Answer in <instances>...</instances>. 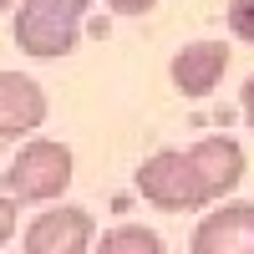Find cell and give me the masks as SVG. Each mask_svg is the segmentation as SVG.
I'll return each instance as SVG.
<instances>
[{"label":"cell","mask_w":254,"mask_h":254,"mask_svg":"<svg viewBox=\"0 0 254 254\" xmlns=\"http://www.w3.org/2000/svg\"><path fill=\"white\" fill-rule=\"evenodd\" d=\"M10 5H15V0H0V10H10Z\"/></svg>","instance_id":"5bb4252c"},{"label":"cell","mask_w":254,"mask_h":254,"mask_svg":"<svg viewBox=\"0 0 254 254\" xmlns=\"http://www.w3.org/2000/svg\"><path fill=\"white\" fill-rule=\"evenodd\" d=\"M193 254H254V203H224L193 229Z\"/></svg>","instance_id":"52a82bcc"},{"label":"cell","mask_w":254,"mask_h":254,"mask_svg":"<svg viewBox=\"0 0 254 254\" xmlns=\"http://www.w3.org/2000/svg\"><path fill=\"white\" fill-rule=\"evenodd\" d=\"M224 71H229V46L224 41H193V46H183L178 56H173V87L183 92V97H208L224 81Z\"/></svg>","instance_id":"ba28073f"},{"label":"cell","mask_w":254,"mask_h":254,"mask_svg":"<svg viewBox=\"0 0 254 254\" xmlns=\"http://www.w3.org/2000/svg\"><path fill=\"white\" fill-rule=\"evenodd\" d=\"M71 188V147L51 137H31L5 168V193L15 203H46Z\"/></svg>","instance_id":"7a4b0ae2"},{"label":"cell","mask_w":254,"mask_h":254,"mask_svg":"<svg viewBox=\"0 0 254 254\" xmlns=\"http://www.w3.org/2000/svg\"><path fill=\"white\" fill-rule=\"evenodd\" d=\"M92 254H168L163 239L153 234V229H142V224H117L102 234V244Z\"/></svg>","instance_id":"9c48e42d"},{"label":"cell","mask_w":254,"mask_h":254,"mask_svg":"<svg viewBox=\"0 0 254 254\" xmlns=\"http://www.w3.org/2000/svg\"><path fill=\"white\" fill-rule=\"evenodd\" d=\"M107 5H112L117 15H142V10H153L158 0H107Z\"/></svg>","instance_id":"7c38bea8"},{"label":"cell","mask_w":254,"mask_h":254,"mask_svg":"<svg viewBox=\"0 0 254 254\" xmlns=\"http://www.w3.org/2000/svg\"><path fill=\"white\" fill-rule=\"evenodd\" d=\"M229 31L239 41H254V0H229Z\"/></svg>","instance_id":"30bf717a"},{"label":"cell","mask_w":254,"mask_h":254,"mask_svg":"<svg viewBox=\"0 0 254 254\" xmlns=\"http://www.w3.org/2000/svg\"><path fill=\"white\" fill-rule=\"evenodd\" d=\"M10 234H15V198L0 193V244H5Z\"/></svg>","instance_id":"8fae6325"},{"label":"cell","mask_w":254,"mask_h":254,"mask_svg":"<svg viewBox=\"0 0 254 254\" xmlns=\"http://www.w3.org/2000/svg\"><path fill=\"white\" fill-rule=\"evenodd\" d=\"M97 219L87 208H46L26 229V254H87Z\"/></svg>","instance_id":"277c9868"},{"label":"cell","mask_w":254,"mask_h":254,"mask_svg":"<svg viewBox=\"0 0 254 254\" xmlns=\"http://www.w3.org/2000/svg\"><path fill=\"white\" fill-rule=\"evenodd\" d=\"M92 0H26L15 15V46L36 61L71 56L81 41V20H87Z\"/></svg>","instance_id":"6da1fadb"},{"label":"cell","mask_w":254,"mask_h":254,"mask_svg":"<svg viewBox=\"0 0 254 254\" xmlns=\"http://www.w3.org/2000/svg\"><path fill=\"white\" fill-rule=\"evenodd\" d=\"M188 163H193L208 203L224 198V193H234V188L244 183V147L234 137H203V142H193L188 147Z\"/></svg>","instance_id":"8992f818"},{"label":"cell","mask_w":254,"mask_h":254,"mask_svg":"<svg viewBox=\"0 0 254 254\" xmlns=\"http://www.w3.org/2000/svg\"><path fill=\"white\" fill-rule=\"evenodd\" d=\"M46 122V92L20 71H0V142H20Z\"/></svg>","instance_id":"5b68a950"},{"label":"cell","mask_w":254,"mask_h":254,"mask_svg":"<svg viewBox=\"0 0 254 254\" xmlns=\"http://www.w3.org/2000/svg\"><path fill=\"white\" fill-rule=\"evenodd\" d=\"M137 193L153 208H163V214H188V208L208 203L193 163H188V153H178V147H163V153H153L137 168Z\"/></svg>","instance_id":"3957f363"},{"label":"cell","mask_w":254,"mask_h":254,"mask_svg":"<svg viewBox=\"0 0 254 254\" xmlns=\"http://www.w3.org/2000/svg\"><path fill=\"white\" fill-rule=\"evenodd\" d=\"M244 117H249V127H254V76L244 81Z\"/></svg>","instance_id":"4fadbf2b"}]
</instances>
